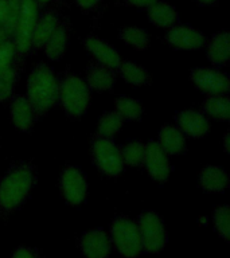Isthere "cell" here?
Here are the masks:
<instances>
[{
  "instance_id": "6da1fadb",
  "label": "cell",
  "mask_w": 230,
  "mask_h": 258,
  "mask_svg": "<svg viewBox=\"0 0 230 258\" xmlns=\"http://www.w3.org/2000/svg\"><path fill=\"white\" fill-rule=\"evenodd\" d=\"M38 179L36 167L30 161H14L0 180V218L23 205Z\"/></svg>"
},
{
  "instance_id": "7a4b0ae2",
  "label": "cell",
  "mask_w": 230,
  "mask_h": 258,
  "mask_svg": "<svg viewBox=\"0 0 230 258\" xmlns=\"http://www.w3.org/2000/svg\"><path fill=\"white\" fill-rule=\"evenodd\" d=\"M27 100L36 118L46 116L58 102V78L47 63L40 62L30 73L27 80Z\"/></svg>"
},
{
  "instance_id": "3957f363",
  "label": "cell",
  "mask_w": 230,
  "mask_h": 258,
  "mask_svg": "<svg viewBox=\"0 0 230 258\" xmlns=\"http://www.w3.org/2000/svg\"><path fill=\"white\" fill-rule=\"evenodd\" d=\"M58 101L72 120L85 114L90 102V90L84 80L73 73H65L58 80Z\"/></svg>"
},
{
  "instance_id": "277c9868",
  "label": "cell",
  "mask_w": 230,
  "mask_h": 258,
  "mask_svg": "<svg viewBox=\"0 0 230 258\" xmlns=\"http://www.w3.org/2000/svg\"><path fill=\"white\" fill-rule=\"evenodd\" d=\"M110 242L125 258H137L143 253L141 238L136 222L120 215L113 219L110 226Z\"/></svg>"
},
{
  "instance_id": "5b68a950",
  "label": "cell",
  "mask_w": 230,
  "mask_h": 258,
  "mask_svg": "<svg viewBox=\"0 0 230 258\" xmlns=\"http://www.w3.org/2000/svg\"><path fill=\"white\" fill-rule=\"evenodd\" d=\"M38 10L39 6L36 0H20L15 34L12 38L20 60H23L24 56L28 55L32 50V32L38 19Z\"/></svg>"
},
{
  "instance_id": "8992f818",
  "label": "cell",
  "mask_w": 230,
  "mask_h": 258,
  "mask_svg": "<svg viewBox=\"0 0 230 258\" xmlns=\"http://www.w3.org/2000/svg\"><path fill=\"white\" fill-rule=\"evenodd\" d=\"M93 163L96 164L100 172L106 176H117L123 172L124 163L121 159L120 148L109 137L93 135L90 141Z\"/></svg>"
},
{
  "instance_id": "52a82bcc",
  "label": "cell",
  "mask_w": 230,
  "mask_h": 258,
  "mask_svg": "<svg viewBox=\"0 0 230 258\" xmlns=\"http://www.w3.org/2000/svg\"><path fill=\"white\" fill-rule=\"evenodd\" d=\"M137 229L141 238V246L145 253H159L167 245V230L163 219L155 211H144L137 217Z\"/></svg>"
},
{
  "instance_id": "ba28073f",
  "label": "cell",
  "mask_w": 230,
  "mask_h": 258,
  "mask_svg": "<svg viewBox=\"0 0 230 258\" xmlns=\"http://www.w3.org/2000/svg\"><path fill=\"white\" fill-rule=\"evenodd\" d=\"M61 195L69 205L82 203L88 194V180L85 173L74 165H68L62 169L60 176Z\"/></svg>"
},
{
  "instance_id": "9c48e42d",
  "label": "cell",
  "mask_w": 230,
  "mask_h": 258,
  "mask_svg": "<svg viewBox=\"0 0 230 258\" xmlns=\"http://www.w3.org/2000/svg\"><path fill=\"white\" fill-rule=\"evenodd\" d=\"M190 78L199 90L209 96L227 94L230 89L229 77L215 69L195 68L190 73Z\"/></svg>"
},
{
  "instance_id": "30bf717a",
  "label": "cell",
  "mask_w": 230,
  "mask_h": 258,
  "mask_svg": "<svg viewBox=\"0 0 230 258\" xmlns=\"http://www.w3.org/2000/svg\"><path fill=\"white\" fill-rule=\"evenodd\" d=\"M143 164L153 180L159 183H164L171 173V163L168 160V155L163 152L155 140L148 141L144 145V159Z\"/></svg>"
},
{
  "instance_id": "8fae6325",
  "label": "cell",
  "mask_w": 230,
  "mask_h": 258,
  "mask_svg": "<svg viewBox=\"0 0 230 258\" xmlns=\"http://www.w3.org/2000/svg\"><path fill=\"white\" fill-rule=\"evenodd\" d=\"M78 246L85 258H108L112 250L110 238L101 229L89 230L82 234Z\"/></svg>"
},
{
  "instance_id": "7c38bea8",
  "label": "cell",
  "mask_w": 230,
  "mask_h": 258,
  "mask_svg": "<svg viewBox=\"0 0 230 258\" xmlns=\"http://www.w3.org/2000/svg\"><path fill=\"white\" fill-rule=\"evenodd\" d=\"M164 38L171 46L182 50H197L206 43L203 32L186 24H175L169 27Z\"/></svg>"
},
{
  "instance_id": "4fadbf2b",
  "label": "cell",
  "mask_w": 230,
  "mask_h": 258,
  "mask_svg": "<svg viewBox=\"0 0 230 258\" xmlns=\"http://www.w3.org/2000/svg\"><path fill=\"white\" fill-rule=\"evenodd\" d=\"M84 44L98 63L104 64L112 70H119L123 60L119 51L109 42L96 35H88L84 39Z\"/></svg>"
},
{
  "instance_id": "5bb4252c",
  "label": "cell",
  "mask_w": 230,
  "mask_h": 258,
  "mask_svg": "<svg viewBox=\"0 0 230 258\" xmlns=\"http://www.w3.org/2000/svg\"><path fill=\"white\" fill-rule=\"evenodd\" d=\"M178 129L190 137H203L210 132V122L202 112L194 109H186L175 114Z\"/></svg>"
},
{
  "instance_id": "9a60e30c",
  "label": "cell",
  "mask_w": 230,
  "mask_h": 258,
  "mask_svg": "<svg viewBox=\"0 0 230 258\" xmlns=\"http://www.w3.org/2000/svg\"><path fill=\"white\" fill-rule=\"evenodd\" d=\"M10 117L14 126L22 131V132H30L34 128L36 116L31 104L28 102L27 97L18 94L11 97V105H10Z\"/></svg>"
},
{
  "instance_id": "2e32d148",
  "label": "cell",
  "mask_w": 230,
  "mask_h": 258,
  "mask_svg": "<svg viewBox=\"0 0 230 258\" xmlns=\"http://www.w3.org/2000/svg\"><path fill=\"white\" fill-rule=\"evenodd\" d=\"M61 19L55 10H47L43 14L38 15L34 32H32V50H40L43 48L48 38L52 35L58 27Z\"/></svg>"
},
{
  "instance_id": "e0dca14e",
  "label": "cell",
  "mask_w": 230,
  "mask_h": 258,
  "mask_svg": "<svg viewBox=\"0 0 230 258\" xmlns=\"http://www.w3.org/2000/svg\"><path fill=\"white\" fill-rule=\"evenodd\" d=\"M207 59L217 68L226 66L230 55V36L229 31H218L210 38L207 43Z\"/></svg>"
},
{
  "instance_id": "ac0fdd59",
  "label": "cell",
  "mask_w": 230,
  "mask_h": 258,
  "mask_svg": "<svg viewBox=\"0 0 230 258\" xmlns=\"http://www.w3.org/2000/svg\"><path fill=\"white\" fill-rule=\"evenodd\" d=\"M116 84V74L114 70L106 68L98 62L89 63L86 69V85L98 92L112 90Z\"/></svg>"
},
{
  "instance_id": "d6986e66",
  "label": "cell",
  "mask_w": 230,
  "mask_h": 258,
  "mask_svg": "<svg viewBox=\"0 0 230 258\" xmlns=\"http://www.w3.org/2000/svg\"><path fill=\"white\" fill-rule=\"evenodd\" d=\"M147 18L157 27H172L179 20V14L168 2L156 0L147 7Z\"/></svg>"
},
{
  "instance_id": "ffe728a7",
  "label": "cell",
  "mask_w": 230,
  "mask_h": 258,
  "mask_svg": "<svg viewBox=\"0 0 230 258\" xmlns=\"http://www.w3.org/2000/svg\"><path fill=\"white\" fill-rule=\"evenodd\" d=\"M69 36H70V24L68 20H62L43 46L44 54L47 55L48 59L58 60L64 56L68 47Z\"/></svg>"
},
{
  "instance_id": "44dd1931",
  "label": "cell",
  "mask_w": 230,
  "mask_h": 258,
  "mask_svg": "<svg viewBox=\"0 0 230 258\" xmlns=\"http://www.w3.org/2000/svg\"><path fill=\"white\" fill-rule=\"evenodd\" d=\"M199 185L207 192H222L229 185V177L222 167L207 165L199 173Z\"/></svg>"
},
{
  "instance_id": "7402d4cb",
  "label": "cell",
  "mask_w": 230,
  "mask_h": 258,
  "mask_svg": "<svg viewBox=\"0 0 230 258\" xmlns=\"http://www.w3.org/2000/svg\"><path fill=\"white\" fill-rule=\"evenodd\" d=\"M159 147L165 155H181L186 151L185 135L172 125H164L159 132Z\"/></svg>"
},
{
  "instance_id": "603a6c76",
  "label": "cell",
  "mask_w": 230,
  "mask_h": 258,
  "mask_svg": "<svg viewBox=\"0 0 230 258\" xmlns=\"http://www.w3.org/2000/svg\"><path fill=\"white\" fill-rule=\"evenodd\" d=\"M230 100L227 94L221 96H209L202 105V110L205 116H209L214 120L227 121L229 120Z\"/></svg>"
},
{
  "instance_id": "cb8c5ba5",
  "label": "cell",
  "mask_w": 230,
  "mask_h": 258,
  "mask_svg": "<svg viewBox=\"0 0 230 258\" xmlns=\"http://www.w3.org/2000/svg\"><path fill=\"white\" fill-rule=\"evenodd\" d=\"M22 60H15L11 66L0 73V102L10 100L14 94L15 85L19 80L20 70H22Z\"/></svg>"
},
{
  "instance_id": "d4e9b609",
  "label": "cell",
  "mask_w": 230,
  "mask_h": 258,
  "mask_svg": "<svg viewBox=\"0 0 230 258\" xmlns=\"http://www.w3.org/2000/svg\"><path fill=\"white\" fill-rule=\"evenodd\" d=\"M123 80L127 81L128 84L135 85V86H141L151 82V76L144 68H141L140 64L135 63L132 60H124L121 62L119 68Z\"/></svg>"
},
{
  "instance_id": "484cf974",
  "label": "cell",
  "mask_w": 230,
  "mask_h": 258,
  "mask_svg": "<svg viewBox=\"0 0 230 258\" xmlns=\"http://www.w3.org/2000/svg\"><path fill=\"white\" fill-rule=\"evenodd\" d=\"M119 38L136 50H145L149 46V34L137 26H125L119 30Z\"/></svg>"
},
{
  "instance_id": "4316f807",
  "label": "cell",
  "mask_w": 230,
  "mask_h": 258,
  "mask_svg": "<svg viewBox=\"0 0 230 258\" xmlns=\"http://www.w3.org/2000/svg\"><path fill=\"white\" fill-rule=\"evenodd\" d=\"M114 106H116V112L123 117L124 121H139L143 117V106L139 101L133 100L131 97H117Z\"/></svg>"
},
{
  "instance_id": "83f0119b",
  "label": "cell",
  "mask_w": 230,
  "mask_h": 258,
  "mask_svg": "<svg viewBox=\"0 0 230 258\" xmlns=\"http://www.w3.org/2000/svg\"><path fill=\"white\" fill-rule=\"evenodd\" d=\"M124 124L123 117L117 112H106L100 117L97 125V135L112 139Z\"/></svg>"
},
{
  "instance_id": "f1b7e54d",
  "label": "cell",
  "mask_w": 230,
  "mask_h": 258,
  "mask_svg": "<svg viewBox=\"0 0 230 258\" xmlns=\"http://www.w3.org/2000/svg\"><path fill=\"white\" fill-rule=\"evenodd\" d=\"M144 145L141 141H129L120 148L121 159L124 164L139 167L143 165L144 159Z\"/></svg>"
},
{
  "instance_id": "f546056e",
  "label": "cell",
  "mask_w": 230,
  "mask_h": 258,
  "mask_svg": "<svg viewBox=\"0 0 230 258\" xmlns=\"http://www.w3.org/2000/svg\"><path fill=\"white\" fill-rule=\"evenodd\" d=\"M214 229L218 233V235L223 238L225 241L229 239L230 226H229V206H219L214 210L213 214Z\"/></svg>"
},
{
  "instance_id": "4dcf8cb0",
  "label": "cell",
  "mask_w": 230,
  "mask_h": 258,
  "mask_svg": "<svg viewBox=\"0 0 230 258\" xmlns=\"http://www.w3.org/2000/svg\"><path fill=\"white\" fill-rule=\"evenodd\" d=\"M15 60H20L16 54L15 44L12 39H4L0 42V73L11 66ZM23 62V60H22Z\"/></svg>"
},
{
  "instance_id": "1f68e13d",
  "label": "cell",
  "mask_w": 230,
  "mask_h": 258,
  "mask_svg": "<svg viewBox=\"0 0 230 258\" xmlns=\"http://www.w3.org/2000/svg\"><path fill=\"white\" fill-rule=\"evenodd\" d=\"M11 258H43L39 254V251H36L35 249L32 247H28V246H20L18 249L12 253Z\"/></svg>"
},
{
  "instance_id": "d6a6232c",
  "label": "cell",
  "mask_w": 230,
  "mask_h": 258,
  "mask_svg": "<svg viewBox=\"0 0 230 258\" xmlns=\"http://www.w3.org/2000/svg\"><path fill=\"white\" fill-rule=\"evenodd\" d=\"M74 2H76L78 7L84 8V10H89V8L96 7L101 0H74Z\"/></svg>"
},
{
  "instance_id": "836d02e7",
  "label": "cell",
  "mask_w": 230,
  "mask_h": 258,
  "mask_svg": "<svg viewBox=\"0 0 230 258\" xmlns=\"http://www.w3.org/2000/svg\"><path fill=\"white\" fill-rule=\"evenodd\" d=\"M128 4L132 6H137V7H148L152 3H155L156 0H125Z\"/></svg>"
},
{
  "instance_id": "e575fe53",
  "label": "cell",
  "mask_w": 230,
  "mask_h": 258,
  "mask_svg": "<svg viewBox=\"0 0 230 258\" xmlns=\"http://www.w3.org/2000/svg\"><path fill=\"white\" fill-rule=\"evenodd\" d=\"M197 2L201 4H213V3H215L217 0H197Z\"/></svg>"
},
{
  "instance_id": "d590c367",
  "label": "cell",
  "mask_w": 230,
  "mask_h": 258,
  "mask_svg": "<svg viewBox=\"0 0 230 258\" xmlns=\"http://www.w3.org/2000/svg\"><path fill=\"white\" fill-rule=\"evenodd\" d=\"M48 2H51V0H36V3H38V6H44V4H47Z\"/></svg>"
},
{
  "instance_id": "8d00e7d4",
  "label": "cell",
  "mask_w": 230,
  "mask_h": 258,
  "mask_svg": "<svg viewBox=\"0 0 230 258\" xmlns=\"http://www.w3.org/2000/svg\"><path fill=\"white\" fill-rule=\"evenodd\" d=\"M227 140H229V135L226 133V135H225V149H226V152H227V149H229V147H227Z\"/></svg>"
}]
</instances>
